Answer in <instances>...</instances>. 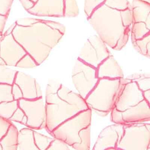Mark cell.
Instances as JSON below:
<instances>
[{"instance_id": "1", "label": "cell", "mask_w": 150, "mask_h": 150, "mask_svg": "<svg viewBox=\"0 0 150 150\" xmlns=\"http://www.w3.org/2000/svg\"><path fill=\"white\" fill-rule=\"evenodd\" d=\"M87 19L107 46L119 51L126 45L132 24V6L128 0H106Z\"/></svg>"}, {"instance_id": "2", "label": "cell", "mask_w": 150, "mask_h": 150, "mask_svg": "<svg viewBox=\"0 0 150 150\" xmlns=\"http://www.w3.org/2000/svg\"><path fill=\"white\" fill-rule=\"evenodd\" d=\"M15 23L12 32L14 38L38 66L46 60L65 32L64 25L54 21L24 18Z\"/></svg>"}, {"instance_id": "3", "label": "cell", "mask_w": 150, "mask_h": 150, "mask_svg": "<svg viewBox=\"0 0 150 150\" xmlns=\"http://www.w3.org/2000/svg\"><path fill=\"white\" fill-rule=\"evenodd\" d=\"M45 108V128L48 133L67 119L88 109L78 93L54 80H50L47 86Z\"/></svg>"}, {"instance_id": "4", "label": "cell", "mask_w": 150, "mask_h": 150, "mask_svg": "<svg viewBox=\"0 0 150 150\" xmlns=\"http://www.w3.org/2000/svg\"><path fill=\"white\" fill-rule=\"evenodd\" d=\"M111 120L114 123L150 122V102L136 83L123 78L114 107L111 111Z\"/></svg>"}, {"instance_id": "5", "label": "cell", "mask_w": 150, "mask_h": 150, "mask_svg": "<svg viewBox=\"0 0 150 150\" xmlns=\"http://www.w3.org/2000/svg\"><path fill=\"white\" fill-rule=\"evenodd\" d=\"M92 110H83L60 124L50 134L74 148V150L90 149Z\"/></svg>"}, {"instance_id": "6", "label": "cell", "mask_w": 150, "mask_h": 150, "mask_svg": "<svg viewBox=\"0 0 150 150\" xmlns=\"http://www.w3.org/2000/svg\"><path fill=\"white\" fill-rule=\"evenodd\" d=\"M122 79H99L84 99L88 108L100 116L111 112L118 95Z\"/></svg>"}, {"instance_id": "7", "label": "cell", "mask_w": 150, "mask_h": 150, "mask_svg": "<svg viewBox=\"0 0 150 150\" xmlns=\"http://www.w3.org/2000/svg\"><path fill=\"white\" fill-rule=\"evenodd\" d=\"M116 150H150V122L124 124Z\"/></svg>"}, {"instance_id": "8", "label": "cell", "mask_w": 150, "mask_h": 150, "mask_svg": "<svg viewBox=\"0 0 150 150\" xmlns=\"http://www.w3.org/2000/svg\"><path fill=\"white\" fill-rule=\"evenodd\" d=\"M98 79L96 68L76 59L72 70V81L78 93L83 99L95 87Z\"/></svg>"}, {"instance_id": "9", "label": "cell", "mask_w": 150, "mask_h": 150, "mask_svg": "<svg viewBox=\"0 0 150 150\" xmlns=\"http://www.w3.org/2000/svg\"><path fill=\"white\" fill-rule=\"evenodd\" d=\"M132 6V41L150 34V4L141 0H133Z\"/></svg>"}, {"instance_id": "10", "label": "cell", "mask_w": 150, "mask_h": 150, "mask_svg": "<svg viewBox=\"0 0 150 150\" xmlns=\"http://www.w3.org/2000/svg\"><path fill=\"white\" fill-rule=\"evenodd\" d=\"M18 103L27 117L26 127L36 130L45 128L46 108L43 97L32 100L21 98Z\"/></svg>"}, {"instance_id": "11", "label": "cell", "mask_w": 150, "mask_h": 150, "mask_svg": "<svg viewBox=\"0 0 150 150\" xmlns=\"http://www.w3.org/2000/svg\"><path fill=\"white\" fill-rule=\"evenodd\" d=\"M110 55L106 43L98 35H94L89 37L84 43L78 58L96 68Z\"/></svg>"}, {"instance_id": "12", "label": "cell", "mask_w": 150, "mask_h": 150, "mask_svg": "<svg viewBox=\"0 0 150 150\" xmlns=\"http://www.w3.org/2000/svg\"><path fill=\"white\" fill-rule=\"evenodd\" d=\"M27 53L16 41L12 33L3 34L0 39V57L6 66L16 67V64Z\"/></svg>"}, {"instance_id": "13", "label": "cell", "mask_w": 150, "mask_h": 150, "mask_svg": "<svg viewBox=\"0 0 150 150\" xmlns=\"http://www.w3.org/2000/svg\"><path fill=\"white\" fill-rule=\"evenodd\" d=\"M124 125L114 123L105 128L98 137L93 150H116V146L123 134Z\"/></svg>"}, {"instance_id": "14", "label": "cell", "mask_w": 150, "mask_h": 150, "mask_svg": "<svg viewBox=\"0 0 150 150\" xmlns=\"http://www.w3.org/2000/svg\"><path fill=\"white\" fill-rule=\"evenodd\" d=\"M65 0H37L28 10L29 14L38 16L64 17Z\"/></svg>"}, {"instance_id": "15", "label": "cell", "mask_w": 150, "mask_h": 150, "mask_svg": "<svg viewBox=\"0 0 150 150\" xmlns=\"http://www.w3.org/2000/svg\"><path fill=\"white\" fill-rule=\"evenodd\" d=\"M14 83L21 89L23 98L32 100L42 97V92L40 84L30 75L17 71Z\"/></svg>"}, {"instance_id": "16", "label": "cell", "mask_w": 150, "mask_h": 150, "mask_svg": "<svg viewBox=\"0 0 150 150\" xmlns=\"http://www.w3.org/2000/svg\"><path fill=\"white\" fill-rule=\"evenodd\" d=\"M98 79H123V70L112 55L106 58L96 68Z\"/></svg>"}, {"instance_id": "17", "label": "cell", "mask_w": 150, "mask_h": 150, "mask_svg": "<svg viewBox=\"0 0 150 150\" xmlns=\"http://www.w3.org/2000/svg\"><path fill=\"white\" fill-rule=\"evenodd\" d=\"M38 150L34 142V130L23 128L18 132L16 150Z\"/></svg>"}, {"instance_id": "18", "label": "cell", "mask_w": 150, "mask_h": 150, "mask_svg": "<svg viewBox=\"0 0 150 150\" xmlns=\"http://www.w3.org/2000/svg\"><path fill=\"white\" fill-rule=\"evenodd\" d=\"M18 130L12 123L7 132L0 139V144L2 150H16Z\"/></svg>"}, {"instance_id": "19", "label": "cell", "mask_w": 150, "mask_h": 150, "mask_svg": "<svg viewBox=\"0 0 150 150\" xmlns=\"http://www.w3.org/2000/svg\"><path fill=\"white\" fill-rule=\"evenodd\" d=\"M135 82L142 92L146 99L150 102V76L149 73H137L129 75L126 78Z\"/></svg>"}, {"instance_id": "20", "label": "cell", "mask_w": 150, "mask_h": 150, "mask_svg": "<svg viewBox=\"0 0 150 150\" xmlns=\"http://www.w3.org/2000/svg\"><path fill=\"white\" fill-rule=\"evenodd\" d=\"M137 51L141 54L149 58L150 56V34L143 38L132 41Z\"/></svg>"}, {"instance_id": "21", "label": "cell", "mask_w": 150, "mask_h": 150, "mask_svg": "<svg viewBox=\"0 0 150 150\" xmlns=\"http://www.w3.org/2000/svg\"><path fill=\"white\" fill-rule=\"evenodd\" d=\"M18 107V100L0 103V117L4 119L9 120Z\"/></svg>"}, {"instance_id": "22", "label": "cell", "mask_w": 150, "mask_h": 150, "mask_svg": "<svg viewBox=\"0 0 150 150\" xmlns=\"http://www.w3.org/2000/svg\"><path fill=\"white\" fill-rule=\"evenodd\" d=\"M18 71L0 65V83L12 85Z\"/></svg>"}, {"instance_id": "23", "label": "cell", "mask_w": 150, "mask_h": 150, "mask_svg": "<svg viewBox=\"0 0 150 150\" xmlns=\"http://www.w3.org/2000/svg\"><path fill=\"white\" fill-rule=\"evenodd\" d=\"M34 142L38 150H47L54 137L43 135L34 130Z\"/></svg>"}, {"instance_id": "24", "label": "cell", "mask_w": 150, "mask_h": 150, "mask_svg": "<svg viewBox=\"0 0 150 150\" xmlns=\"http://www.w3.org/2000/svg\"><path fill=\"white\" fill-rule=\"evenodd\" d=\"M79 14V8L75 0H65L64 17L74 18Z\"/></svg>"}, {"instance_id": "25", "label": "cell", "mask_w": 150, "mask_h": 150, "mask_svg": "<svg viewBox=\"0 0 150 150\" xmlns=\"http://www.w3.org/2000/svg\"><path fill=\"white\" fill-rule=\"evenodd\" d=\"M14 100L12 95V85L0 83V103Z\"/></svg>"}, {"instance_id": "26", "label": "cell", "mask_w": 150, "mask_h": 150, "mask_svg": "<svg viewBox=\"0 0 150 150\" xmlns=\"http://www.w3.org/2000/svg\"><path fill=\"white\" fill-rule=\"evenodd\" d=\"M74 150L73 147L65 142L62 139L54 138L48 147L47 150Z\"/></svg>"}, {"instance_id": "27", "label": "cell", "mask_w": 150, "mask_h": 150, "mask_svg": "<svg viewBox=\"0 0 150 150\" xmlns=\"http://www.w3.org/2000/svg\"><path fill=\"white\" fill-rule=\"evenodd\" d=\"M38 66L34 59L28 54L23 56L16 65V67L21 68H34Z\"/></svg>"}, {"instance_id": "28", "label": "cell", "mask_w": 150, "mask_h": 150, "mask_svg": "<svg viewBox=\"0 0 150 150\" xmlns=\"http://www.w3.org/2000/svg\"><path fill=\"white\" fill-rule=\"evenodd\" d=\"M106 0H85L84 12L87 18L92 13L96 8L101 5Z\"/></svg>"}, {"instance_id": "29", "label": "cell", "mask_w": 150, "mask_h": 150, "mask_svg": "<svg viewBox=\"0 0 150 150\" xmlns=\"http://www.w3.org/2000/svg\"><path fill=\"white\" fill-rule=\"evenodd\" d=\"M9 120L10 122H15L21 123L25 125L27 123V117L21 108L18 107V108L14 112L13 115L10 118Z\"/></svg>"}, {"instance_id": "30", "label": "cell", "mask_w": 150, "mask_h": 150, "mask_svg": "<svg viewBox=\"0 0 150 150\" xmlns=\"http://www.w3.org/2000/svg\"><path fill=\"white\" fill-rule=\"evenodd\" d=\"M14 0H0V15H8Z\"/></svg>"}, {"instance_id": "31", "label": "cell", "mask_w": 150, "mask_h": 150, "mask_svg": "<svg viewBox=\"0 0 150 150\" xmlns=\"http://www.w3.org/2000/svg\"><path fill=\"white\" fill-rule=\"evenodd\" d=\"M11 124V122L0 117V139L6 133Z\"/></svg>"}, {"instance_id": "32", "label": "cell", "mask_w": 150, "mask_h": 150, "mask_svg": "<svg viewBox=\"0 0 150 150\" xmlns=\"http://www.w3.org/2000/svg\"><path fill=\"white\" fill-rule=\"evenodd\" d=\"M12 95L14 98V100H19L23 98V95L21 89L18 86L14 83L12 84Z\"/></svg>"}, {"instance_id": "33", "label": "cell", "mask_w": 150, "mask_h": 150, "mask_svg": "<svg viewBox=\"0 0 150 150\" xmlns=\"http://www.w3.org/2000/svg\"><path fill=\"white\" fill-rule=\"evenodd\" d=\"M7 16L0 15V36L3 35V32L7 21Z\"/></svg>"}, {"instance_id": "34", "label": "cell", "mask_w": 150, "mask_h": 150, "mask_svg": "<svg viewBox=\"0 0 150 150\" xmlns=\"http://www.w3.org/2000/svg\"><path fill=\"white\" fill-rule=\"evenodd\" d=\"M20 1L23 6L27 11L33 7L34 4V2L30 0H20Z\"/></svg>"}, {"instance_id": "35", "label": "cell", "mask_w": 150, "mask_h": 150, "mask_svg": "<svg viewBox=\"0 0 150 150\" xmlns=\"http://www.w3.org/2000/svg\"><path fill=\"white\" fill-rule=\"evenodd\" d=\"M15 25H16V23L15 22L14 24H13L10 26V27H9V28L7 29V30L5 32V33L4 34L6 35V34H11V33H12L13 30V29H14V27H15Z\"/></svg>"}, {"instance_id": "36", "label": "cell", "mask_w": 150, "mask_h": 150, "mask_svg": "<svg viewBox=\"0 0 150 150\" xmlns=\"http://www.w3.org/2000/svg\"><path fill=\"white\" fill-rule=\"evenodd\" d=\"M0 65H6L5 62L2 60V59L1 57H0Z\"/></svg>"}, {"instance_id": "37", "label": "cell", "mask_w": 150, "mask_h": 150, "mask_svg": "<svg viewBox=\"0 0 150 150\" xmlns=\"http://www.w3.org/2000/svg\"><path fill=\"white\" fill-rule=\"evenodd\" d=\"M141 1H144V2H147V3H149V4H150V0H141Z\"/></svg>"}, {"instance_id": "38", "label": "cell", "mask_w": 150, "mask_h": 150, "mask_svg": "<svg viewBox=\"0 0 150 150\" xmlns=\"http://www.w3.org/2000/svg\"><path fill=\"white\" fill-rule=\"evenodd\" d=\"M30 1H32V2H33L34 3H35V2H36L37 0H30Z\"/></svg>"}, {"instance_id": "39", "label": "cell", "mask_w": 150, "mask_h": 150, "mask_svg": "<svg viewBox=\"0 0 150 150\" xmlns=\"http://www.w3.org/2000/svg\"><path fill=\"white\" fill-rule=\"evenodd\" d=\"M0 150H2V146H1V144H0Z\"/></svg>"}]
</instances>
